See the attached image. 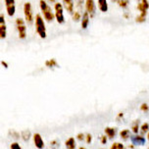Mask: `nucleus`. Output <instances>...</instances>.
<instances>
[{"instance_id": "1", "label": "nucleus", "mask_w": 149, "mask_h": 149, "mask_svg": "<svg viewBox=\"0 0 149 149\" xmlns=\"http://www.w3.org/2000/svg\"><path fill=\"white\" fill-rule=\"evenodd\" d=\"M149 9V3L147 0H141L139 4L137 5V10L139 11V15L137 16L135 21L138 24L144 23L146 20V16H147V11Z\"/></svg>"}, {"instance_id": "2", "label": "nucleus", "mask_w": 149, "mask_h": 149, "mask_svg": "<svg viewBox=\"0 0 149 149\" xmlns=\"http://www.w3.org/2000/svg\"><path fill=\"white\" fill-rule=\"evenodd\" d=\"M36 33L41 38H45L46 37V28H45V23L43 18L39 14L36 16Z\"/></svg>"}, {"instance_id": "3", "label": "nucleus", "mask_w": 149, "mask_h": 149, "mask_svg": "<svg viewBox=\"0 0 149 149\" xmlns=\"http://www.w3.org/2000/svg\"><path fill=\"white\" fill-rule=\"evenodd\" d=\"M39 6H40L41 12L44 16V19L47 21V22H51V21L54 20L55 15L53 14L52 9L50 8V6L44 1V0H40V1H39Z\"/></svg>"}, {"instance_id": "4", "label": "nucleus", "mask_w": 149, "mask_h": 149, "mask_svg": "<svg viewBox=\"0 0 149 149\" xmlns=\"http://www.w3.org/2000/svg\"><path fill=\"white\" fill-rule=\"evenodd\" d=\"M15 23H16V26H17V30H18L19 37H20L21 39H25L26 37V28L24 20L21 18H18Z\"/></svg>"}, {"instance_id": "5", "label": "nucleus", "mask_w": 149, "mask_h": 149, "mask_svg": "<svg viewBox=\"0 0 149 149\" xmlns=\"http://www.w3.org/2000/svg\"><path fill=\"white\" fill-rule=\"evenodd\" d=\"M55 18L59 24H63L65 22V17H64V12H63V6L61 3H56L55 4Z\"/></svg>"}, {"instance_id": "6", "label": "nucleus", "mask_w": 149, "mask_h": 149, "mask_svg": "<svg viewBox=\"0 0 149 149\" xmlns=\"http://www.w3.org/2000/svg\"><path fill=\"white\" fill-rule=\"evenodd\" d=\"M24 14L25 18L28 23H33V7L30 2H26L24 5Z\"/></svg>"}, {"instance_id": "7", "label": "nucleus", "mask_w": 149, "mask_h": 149, "mask_svg": "<svg viewBox=\"0 0 149 149\" xmlns=\"http://www.w3.org/2000/svg\"><path fill=\"white\" fill-rule=\"evenodd\" d=\"M86 9L90 17H94L96 13V6H95L94 0H86Z\"/></svg>"}, {"instance_id": "8", "label": "nucleus", "mask_w": 149, "mask_h": 149, "mask_svg": "<svg viewBox=\"0 0 149 149\" xmlns=\"http://www.w3.org/2000/svg\"><path fill=\"white\" fill-rule=\"evenodd\" d=\"M5 5H6V11L8 13V16L13 17L16 13L15 0H5Z\"/></svg>"}, {"instance_id": "9", "label": "nucleus", "mask_w": 149, "mask_h": 149, "mask_svg": "<svg viewBox=\"0 0 149 149\" xmlns=\"http://www.w3.org/2000/svg\"><path fill=\"white\" fill-rule=\"evenodd\" d=\"M7 30H6V24H5V18L3 15L0 17V38L4 39L6 37Z\"/></svg>"}, {"instance_id": "10", "label": "nucleus", "mask_w": 149, "mask_h": 149, "mask_svg": "<svg viewBox=\"0 0 149 149\" xmlns=\"http://www.w3.org/2000/svg\"><path fill=\"white\" fill-rule=\"evenodd\" d=\"M130 140H132V144L136 145V146L145 144V138L143 137L142 135H132V136L130 137Z\"/></svg>"}, {"instance_id": "11", "label": "nucleus", "mask_w": 149, "mask_h": 149, "mask_svg": "<svg viewBox=\"0 0 149 149\" xmlns=\"http://www.w3.org/2000/svg\"><path fill=\"white\" fill-rule=\"evenodd\" d=\"M33 142L34 145L37 149H42L44 147V142L43 139H42L41 135L39 134H33Z\"/></svg>"}, {"instance_id": "12", "label": "nucleus", "mask_w": 149, "mask_h": 149, "mask_svg": "<svg viewBox=\"0 0 149 149\" xmlns=\"http://www.w3.org/2000/svg\"><path fill=\"white\" fill-rule=\"evenodd\" d=\"M89 17H90V16L86 11L84 13V15H82V17H81V29H82V30H86L87 26H88Z\"/></svg>"}, {"instance_id": "13", "label": "nucleus", "mask_w": 149, "mask_h": 149, "mask_svg": "<svg viewBox=\"0 0 149 149\" xmlns=\"http://www.w3.org/2000/svg\"><path fill=\"white\" fill-rule=\"evenodd\" d=\"M63 5L69 13H74V0H63Z\"/></svg>"}, {"instance_id": "14", "label": "nucleus", "mask_w": 149, "mask_h": 149, "mask_svg": "<svg viewBox=\"0 0 149 149\" xmlns=\"http://www.w3.org/2000/svg\"><path fill=\"white\" fill-rule=\"evenodd\" d=\"M104 132H105V134L108 136V138H110V139H113V138L116 136V134H117L116 129H114V127H106V129L104 130Z\"/></svg>"}, {"instance_id": "15", "label": "nucleus", "mask_w": 149, "mask_h": 149, "mask_svg": "<svg viewBox=\"0 0 149 149\" xmlns=\"http://www.w3.org/2000/svg\"><path fill=\"white\" fill-rule=\"evenodd\" d=\"M66 148L67 149H76V140H74V137H69L67 140H66Z\"/></svg>"}, {"instance_id": "16", "label": "nucleus", "mask_w": 149, "mask_h": 149, "mask_svg": "<svg viewBox=\"0 0 149 149\" xmlns=\"http://www.w3.org/2000/svg\"><path fill=\"white\" fill-rule=\"evenodd\" d=\"M98 7H99L101 12H107L108 11L107 0H98Z\"/></svg>"}, {"instance_id": "17", "label": "nucleus", "mask_w": 149, "mask_h": 149, "mask_svg": "<svg viewBox=\"0 0 149 149\" xmlns=\"http://www.w3.org/2000/svg\"><path fill=\"white\" fill-rule=\"evenodd\" d=\"M120 136L122 137V139L127 140V138L130 136V130H123L120 132Z\"/></svg>"}, {"instance_id": "18", "label": "nucleus", "mask_w": 149, "mask_h": 149, "mask_svg": "<svg viewBox=\"0 0 149 149\" xmlns=\"http://www.w3.org/2000/svg\"><path fill=\"white\" fill-rule=\"evenodd\" d=\"M21 135H22V138L25 140V141H29L31 136V134L29 130H24V132H21Z\"/></svg>"}, {"instance_id": "19", "label": "nucleus", "mask_w": 149, "mask_h": 149, "mask_svg": "<svg viewBox=\"0 0 149 149\" xmlns=\"http://www.w3.org/2000/svg\"><path fill=\"white\" fill-rule=\"evenodd\" d=\"M45 65H46V67L52 69V68H54V67H57L58 63H57V61H56L55 59H50V60H48V61H46V62H45Z\"/></svg>"}, {"instance_id": "20", "label": "nucleus", "mask_w": 149, "mask_h": 149, "mask_svg": "<svg viewBox=\"0 0 149 149\" xmlns=\"http://www.w3.org/2000/svg\"><path fill=\"white\" fill-rule=\"evenodd\" d=\"M118 1V5L121 8H126L130 3V0H117Z\"/></svg>"}, {"instance_id": "21", "label": "nucleus", "mask_w": 149, "mask_h": 149, "mask_svg": "<svg viewBox=\"0 0 149 149\" xmlns=\"http://www.w3.org/2000/svg\"><path fill=\"white\" fill-rule=\"evenodd\" d=\"M148 130H149V124L148 123H144L141 127H140V132H141L142 134L148 132Z\"/></svg>"}, {"instance_id": "22", "label": "nucleus", "mask_w": 149, "mask_h": 149, "mask_svg": "<svg viewBox=\"0 0 149 149\" xmlns=\"http://www.w3.org/2000/svg\"><path fill=\"white\" fill-rule=\"evenodd\" d=\"M132 132L134 134H137L138 132V130H139V121H135L134 124H132Z\"/></svg>"}, {"instance_id": "23", "label": "nucleus", "mask_w": 149, "mask_h": 149, "mask_svg": "<svg viewBox=\"0 0 149 149\" xmlns=\"http://www.w3.org/2000/svg\"><path fill=\"white\" fill-rule=\"evenodd\" d=\"M111 149H125V146L120 142H115L112 144Z\"/></svg>"}, {"instance_id": "24", "label": "nucleus", "mask_w": 149, "mask_h": 149, "mask_svg": "<svg viewBox=\"0 0 149 149\" xmlns=\"http://www.w3.org/2000/svg\"><path fill=\"white\" fill-rule=\"evenodd\" d=\"M81 17H82V16L81 15V13H79V11L74 12L73 14V20L74 21V22H79V21L81 20Z\"/></svg>"}, {"instance_id": "25", "label": "nucleus", "mask_w": 149, "mask_h": 149, "mask_svg": "<svg viewBox=\"0 0 149 149\" xmlns=\"http://www.w3.org/2000/svg\"><path fill=\"white\" fill-rule=\"evenodd\" d=\"M140 110L143 111V112H148L149 111V106L147 103H142L140 105Z\"/></svg>"}, {"instance_id": "26", "label": "nucleus", "mask_w": 149, "mask_h": 149, "mask_svg": "<svg viewBox=\"0 0 149 149\" xmlns=\"http://www.w3.org/2000/svg\"><path fill=\"white\" fill-rule=\"evenodd\" d=\"M10 149H22V147H21L18 142H13L11 146H10Z\"/></svg>"}, {"instance_id": "27", "label": "nucleus", "mask_w": 149, "mask_h": 149, "mask_svg": "<svg viewBox=\"0 0 149 149\" xmlns=\"http://www.w3.org/2000/svg\"><path fill=\"white\" fill-rule=\"evenodd\" d=\"M107 138H108V136L106 134L102 135V136H101V138H100L101 143H102V144H106V143H107Z\"/></svg>"}, {"instance_id": "28", "label": "nucleus", "mask_w": 149, "mask_h": 149, "mask_svg": "<svg viewBox=\"0 0 149 149\" xmlns=\"http://www.w3.org/2000/svg\"><path fill=\"white\" fill-rule=\"evenodd\" d=\"M74 1L77 3V5H78V7L81 8L82 4H84V0H74Z\"/></svg>"}, {"instance_id": "29", "label": "nucleus", "mask_w": 149, "mask_h": 149, "mask_svg": "<svg viewBox=\"0 0 149 149\" xmlns=\"http://www.w3.org/2000/svg\"><path fill=\"white\" fill-rule=\"evenodd\" d=\"M86 142L89 144V143L91 142V134H86Z\"/></svg>"}, {"instance_id": "30", "label": "nucleus", "mask_w": 149, "mask_h": 149, "mask_svg": "<svg viewBox=\"0 0 149 149\" xmlns=\"http://www.w3.org/2000/svg\"><path fill=\"white\" fill-rule=\"evenodd\" d=\"M77 138H78L79 140H84V134H78V136H77Z\"/></svg>"}, {"instance_id": "31", "label": "nucleus", "mask_w": 149, "mask_h": 149, "mask_svg": "<svg viewBox=\"0 0 149 149\" xmlns=\"http://www.w3.org/2000/svg\"><path fill=\"white\" fill-rule=\"evenodd\" d=\"M1 63H2V65H3V66H4V67H5V68H6V69L8 68V65H7V64H6V62H4V61H2V62H1Z\"/></svg>"}, {"instance_id": "32", "label": "nucleus", "mask_w": 149, "mask_h": 149, "mask_svg": "<svg viewBox=\"0 0 149 149\" xmlns=\"http://www.w3.org/2000/svg\"><path fill=\"white\" fill-rule=\"evenodd\" d=\"M147 139L149 140V132H148V134H147Z\"/></svg>"}, {"instance_id": "33", "label": "nucleus", "mask_w": 149, "mask_h": 149, "mask_svg": "<svg viewBox=\"0 0 149 149\" xmlns=\"http://www.w3.org/2000/svg\"><path fill=\"white\" fill-rule=\"evenodd\" d=\"M48 1H50V2H54L55 0H48Z\"/></svg>"}, {"instance_id": "34", "label": "nucleus", "mask_w": 149, "mask_h": 149, "mask_svg": "<svg viewBox=\"0 0 149 149\" xmlns=\"http://www.w3.org/2000/svg\"><path fill=\"white\" fill-rule=\"evenodd\" d=\"M79 149H86V148H84V147H79Z\"/></svg>"}, {"instance_id": "35", "label": "nucleus", "mask_w": 149, "mask_h": 149, "mask_svg": "<svg viewBox=\"0 0 149 149\" xmlns=\"http://www.w3.org/2000/svg\"><path fill=\"white\" fill-rule=\"evenodd\" d=\"M112 1H117V0H112Z\"/></svg>"}, {"instance_id": "36", "label": "nucleus", "mask_w": 149, "mask_h": 149, "mask_svg": "<svg viewBox=\"0 0 149 149\" xmlns=\"http://www.w3.org/2000/svg\"><path fill=\"white\" fill-rule=\"evenodd\" d=\"M148 149H149V148H148Z\"/></svg>"}]
</instances>
